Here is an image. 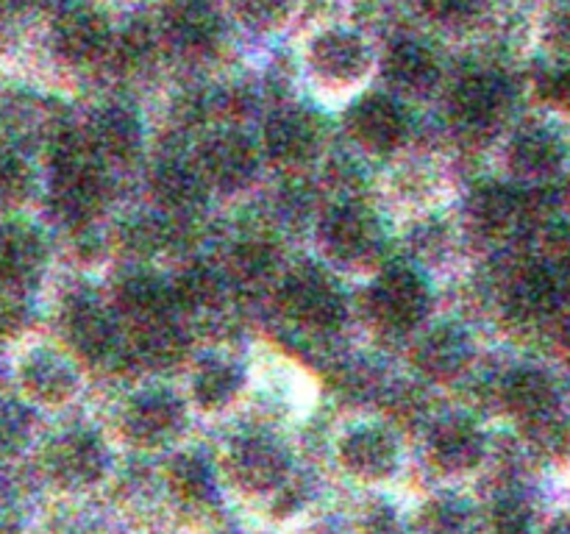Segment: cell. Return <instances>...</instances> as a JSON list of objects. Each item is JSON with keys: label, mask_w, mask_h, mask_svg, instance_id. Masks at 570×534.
I'll return each mask as SVG.
<instances>
[{"label": "cell", "mask_w": 570, "mask_h": 534, "mask_svg": "<svg viewBox=\"0 0 570 534\" xmlns=\"http://www.w3.org/2000/svg\"><path fill=\"white\" fill-rule=\"evenodd\" d=\"M289 456L282 443L267 434H245L228 443L217 462V478L234 493L256 501H278L293 487Z\"/></svg>", "instance_id": "6da1fadb"}, {"label": "cell", "mask_w": 570, "mask_h": 534, "mask_svg": "<svg viewBox=\"0 0 570 534\" xmlns=\"http://www.w3.org/2000/svg\"><path fill=\"white\" fill-rule=\"evenodd\" d=\"M42 473L65 493H92L109 476V448L89 428H67L45 445Z\"/></svg>", "instance_id": "7a4b0ae2"}, {"label": "cell", "mask_w": 570, "mask_h": 534, "mask_svg": "<svg viewBox=\"0 0 570 534\" xmlns=\"http://www.w3.org/2000/svg\"><path fill=\"white\" fill-rule=\"evenodd\" d=\"M340 471L360 484H384L399 473V437L382 423H356L334 439Z\"/></svg>", "instance_id": "3957f363"}, {"label": "cell", "mask_w": 570, "mask_h": 534, "mask_svg": "<svg viewBox=\"0 0 570 534\" xmlns=\"http://www.w3.org/2000/svg\"><path fill=\"white\" fill-rule=\"evenodd\" d=\"M306 65L326 87H354L371 70V50L356 31L326 28L309 42Z\"/></svg>", "instance_id": "277c9868"}, {"label": "cell", "mask_w": 570, "mask_h": 534, "mask_svg": "<svg viewBox=\"0 0 570 534\" xmlns=\"http://www.w3.org/2000/svg\"><path fill=\"white\" fill-rule=\"evenodd\" d=\"M223 14L215 0H173L161 17V37L187 56H204L220 44Z\"/></svg>", "instance_id": "5b68a950"}, {"label": "cell", "mask_w": 570, "mask_h": 534, "mask_svg": "<svg viewBox=\"0 0 570 534\" xmlns=\"http://www.w3.org/2000/svg\"><path fill=\"white\" fill-rule=\"evenodd\" d=\"M429 462L443 476H465L482 465L488 454L482 428L468 417H443L426 437Z\"/></svg>", "instance_id": "8992f818"}, {"label": "cell", "mask_w": 570, "mask_h": 534, "mask_svg": "<svg viewBox=\"0 0 570 534\" xmlns=\"http://www.w3.org/2000/svg\"><path fill=\"white\" fill-rule=\"evenodd\" d=\"M53 44L61 59L70 65H98L111 53L115 37L104 14L87 6H76L56 20Z\"/></svg>", "instance_id": "52a82bcc"}, {"label": "cell", "mask_w": 570, "mask_h": 534, "mask_svg": "<svg viewBox=\"0 0 570 534\" xmlns=\"http://www.w3.org/2000/svg\"><path fill=\"white\" fill-rule=\"evenodd\" d=\"M128 443L137 448H167L184 428V412L176 398L165 393H150L134 400L122 417Z\"/></svg>", "instance_id": "ba28073f"}, {"label": "cell", "mask_w": 570, "mask_h": 534, "mask_svg": "<svg viewBox=\"0 0 570 534\" xmlns=\"http://www.w3.org/2000/svg\"><path fill=\"white\" fill-rule=\"evenodd\" d=\"M510 106V87L495 72H468L451 92V109L465 126L488 128Z\"/></svg>", "instance_id": "9c48e42d"}, {"label": "cell", "mask_w": 570, "mask_h": 534, "mask_svg": "<svg viewBox=\"0 0 570 534\" xmlns=\"http://www.w3.org/2000/svg\"><path fill=\"white\" fill-rule=\"evenodd\" d=\"M382 67L387 81L410 95H426L440 78L438 53L415 37L395 39L384 53Z\"/></svg>", "instance_id": "30bf717a"}, {"label": "cell", "mask_w": 570, "mask_h": 534, "mask_svg": "<svg viewBox=\"0 0 570 534\" xmlns=\"http://www.w3.org/2000/svg\"><path fill=\"white\" fill-rule=\"evenodd\" d=\"M351 131L365 148L390 150L406 131V117L390 95H365L351 109Z\"/></svg>", "instance_id": "8fae6325"}, {"label": "cell", "mask_w": 570, "mask_h": 534, "mask_svg": "<svg viewBox=\"0 0 570 534\" xmlns=\"http://www.w3.org/2000/svg\"><path fill=\"white\" fill-rule=\"evenodd\" d=\"M217 467H212L204 456L178 451L165 467V490L184 510H204L217 495Z\"/></svg>", "instance_id": "7c38bea8"}, {"label": "cell", "mask_w": 570, "mask_h": 534, "mask_svg": "<svg viewBox=\"0 0 570 534\" xmlns=\"http://www.w3.org/2000/svg\"><path fill=\"white\" fill-rule=\"evenodd\" d=\"M20 384L28 398L45 406L67 404L76 387L70 367L59 359V354H50V350L26 354V359L20 362Z\"/></svg>", "instance_id": "4fadbf2b"}, {"label": "cell", "mask_w": 570, "mask_h": 534, "mask_svg": "<svg viewBox=\"0 0 570 534\" xmlns=\"http://www.w3.org/2000/svg\"><path fill=\"white\" fill-rule=\"evenodd\" d=\"M42 267V239L26 226H0V289L14 293Z\"/></svg>", "instance_id": "5bb4252c"}, {"label": "cell", "mask_w": 570, "mask_h": 534, "mask_svg": "<svg viewBox=\"0 0 570 534\" xmlns=\"http://www.w3.org/2000/svg\"><path fill=\"white\" fill-rule=\"evenodd\" d=\"M566 148L546 128H523L510 142V167L523 178H549L560 170Z\"/></svg>", "instance_id": "9a60e30c"}, {"label": "cell", "mask_w": 570, "mask_h": 534, "mask_svg": "<svg viewBox=\"0 0 570 534\" xmlns=\"http://www.w3.org/2000/svg\"><path fill=\"white\" fill-rule=\"evenodd\" d=\"M204 167L220 187H243L254 172V150L239 134L223 131L204 148Z\"/></svg>", "instance_id": "2e32d148"}, {"label": "cell", "mask_w": 570, "mask_h": 534, "mask_svg": "<svg viewBox=\"0 0 570 534\" xmlns=\"http://www.w3.org/2000/svg\"><path fill=\"white\" fill-rule=\"evenodd\" d=\"M504 404L512 415L538 426L546 417L554 415V387L543 373L518 370L507 378Z\"/></svg>", "instance_id": "e0dca14e"}, {"label": "cell", "mask_w": 570, "mask_h": 534, "mask_svg": "<svg viewBox=\"0 0 570 534\" xmlns=\"http://www.w3.org/2000/svg\"><path fill=\"white\" fill-rule=\"evenodd\" d=\"M317 122L301 109H282L267 122V145L282 159H306L317 150Z\"/></svg>", "instance_id": "ac0fdd59"}, {"label": "cell", "mask_w": 570, "mask_h": 534, "mask_svg": "<svg viewBox=\"0 0 570 534\" xmlns=\"http://www.w3.org/2000/svg\"><path fill=\"white\" fill-rule=\"evenodd\" d=\"M89 148L98 156H128L137 150L139 145V122L131 111L126 109H104L98 120L92 122V134H89Z\"/></svg>", "instance_id": "d6986e66"}, {"label": "cell", "mask_w": 570, "mask_h": 534, "mask_svg": "<svg viewBox=\"0 0 570 534\" xmlns=\"http://www.w3.org/2000/svg\"><path fill=\"white\" fill-rule=\"evenodd\" d=\"M237 387V373L223 362H212V365L200 367L198 378H193V400L204 412H220L232 404Z\"/></svg>", "instance_id": "ffe728a7"}, {"label": "cell", "mask_w": 570, "mask_h": 534, "mask_svg": "<svg viewBox=\"0 0 570 534\" xmlns=\"http://www.w3.org/2000/svg\"><path fill=\"white\" fill-rule=\"evenodd\" d=\"M382 293H379V304H382V315L387 317L390 323H399V326H406V323H415L421 317L423 309V289L415 278L410 276H393L390 281H384Z\"/></svg>", "instance_id": "44dd1931"}, {"label": "cell", "mask_w": 570, "mask_h": 534, "mask_svg": "<svg viewBox=\"0 0 570 534\" xmlns=\"http://www.w3.org/2000/svg\"><path fill=\"white\" fill-rule=\"evenodd\" d=\"M557 295L560 287L546 270H527L512 284V306L521 315H543L557 304Z\"/></svg>", "instance_id": "7402d4cb"}, {"label": "cell", "mask_w": 570, "mask_h": 534, "mask_svg": "<svg viewBox=\"0 0 570 534\" xmlns=\"http://www.w3.org/2000/svg\"><path fill=\"white\" fill-rule=\"evenodd\" d=\"M423 528L429 534H468L471 528V510L462 501L443 495L429 501L423 510Z\"/></svg>", "instance_id": "603a6c76"}, {"label": "cell", "mask_w": 570, "mask_h": 534, "mask_svg": "<svg viewBox=\"0 0 570 534\" xmlns=\"http://www.w3.org/2000/svg\"><path fill=\"white\" fill-rule=\"evenodd\" d=\"M239 20L254 31H273L293 14L295 0H232Z\"/></svg>", "instance_id": "cb8c5ba5"}, {"label": "cell", "mask_w": 570, "mask_h": 534, "mask_svg": "<svg viewBox=\"0 0 570 534\" xmlns=\"http://www.w3.org/2000/svg\"><path fill=\"white\" fill-rule=\"evenodd\" d=\"M293 298H295V306L301 309V315L309 317L312 323H328V317L337 312L334 293L315 276L301 278V281L293 287Z\"/></svg>", "instance_id": "d4e9b609"}, {"label": "cell", "mask_w": 570, "mask_h": 534, "mask_svg": "<svg viewBox=\"0 0 570 534\" xmlns=\"http://www.w3.org/2000/svg\"><path fill=\"white\" fill-rule=\"evenodd\" d=\"M479 220L482 226L493 228V231H501V228H510L512 222L521 217V200L518 195H512L510 189H488V192L479 198Z\"/></svg>", "instance_id": "484cf974"}, {"label": "cell", "mask_w": 570, "mask_h": 534, "mask_svg": "<svg viewBox=\"0 0 570 534\" xmlns=\"http://www.w3.org/2000/svg\"><path fill=\"white\" fill-rule=\"evenodd\" d=\"M532 526V512L521 495H504L495 501L490 512V532L493 534H527Z\"/></svg>", "instance_id": "4316f807"}, {"label": "cell", "mask_w": 570, "mask_h": 534, "mask_svg": "<svg viewBox=\"0 0 570 534\" xmlns=\"http://www.w3.org/2000/svg\"><path fill=\"white\" fill-rule=\"evenodd\" d=\"M78 315L76 320H70V332L76 334V339L81 343V348H89V350H98V348H106L111 339V326L106 317L98 315V306L92 304H83L78 306Z\"/></svg>", "instance_id": "83f0119b"}, {"label": "cell", "mask_w": 570, "mask_h": 534, "mask_svg": "<svg viewBox=\"0 0 570 534\" xmlns=\"http://www.w3.org/2000/svg\"><path fill=\"white\" fill-rule=\"evenodd\" d=\"M423 14L440 26H465L482 9V0H417Z\"/></svg>", "instance_id": "f1b7e54d"}, {"label": "cell", "mask_w": 570, "mask_h": 534, "mask_svg": "<svg viewBox=\"0 0 570 534\" xmlns=\"http://www.w3.org/2000/svg\"><path fill=\"white\" fill-rule=\"evenodd\" d=\"M26 189H28L26 161H22L9 145H0V204H11V200L22 198Z\"/></svg>", "instance_id": "f546056e"}, {"label": "cell", "mask_w": 570, "mask_h": 534, "mask_svg": "<svg viewBox=\"0 0 570 534\" xmlns=\"http://www.w3.org/2000/svg\"><path fill=\"white\" fill-rule=\"evenodd\" d=\"M538 92L546 100L557 106H568L570 109V70L568 67H549L540 72L538 78Z\"/></svg>", "instance_id": "4dcf8cb0"}, {"label": "cell", "mask_w": 570, "mask_h": 534, "mask_svg": "<svg viewBox=\"0 0 570 534\" xmlns=\"http://www.w3.org/2000/svg\"><path fill=\"white\" fill-rule=\"evenodd\" d=\"M22 439H26V423H22V417L11 406H0V456L20 448Z\"/></svg>", "instance_id": "1f68e13d"}, {"label": "cell", "mask_w": 570, "mask_h": 534, "mask_svg": "<svg viewBox=\"0 0 570 534\" xmlns=\"http://www.w3.org/2000/svg\"><path fill=\"white\" fill-rule=\"evenodd\" d=\"M50 534H106V526L92 515H72L56 523Z\"/></svg>", "instance_id": "d6a6232c"}, {"label": "cell", "mask_w": 570, "mask_h": 534, "mask_svg": "<svg viewBox=\"0 0 570 534\" xmlns=\"http://www.w3.org/2000/svg\"><path fill=\"white\" fill-rule=\"evenodd\" d=\"M554 37H557V42H560V48H570V6L557 14Z\"/></svg>", "instance_id": "836d02e7"}, {"label": "cell", "mask_w": 570, "mask_h": 534, "mask_svg": "<svg viewBox=\"0 0 570 534\" xmlns=\"http://www.w3.org/2000/svg\"><path fill=\"white\" fill-rule=\"evenodd\" d=\"M31 0H0V11H17V9H26Z\"/></svg>", "instance_id": "e575fe53"}, {"label": "cell", "mask_w": 570, "mask_h": 534, "mask_svg": "<svg viewBox=\"0 0 570 534\" xmlns=\"http://www.w3.org/2000/svg\"><path fill=\"white\" fill-rule=\"evenodd\" d=\"M566 276H568V281H570V243H568V250H566Z\"/></svg>", "instance_id": "d590c367"}, {"label": "cell", "mask_w": 570, "mask_h": 534, "mask_svg": "<svg viewBox=\"0 0 570 534\" xmlns=\"http://www.w3.org/2000/svg\"><path fill=\"white\" fill-rule=\"evenodd\" d=\"M554 534H570V521L568 523H562V526L560 528H557V532Z\"/></svg>", "instance_id": "8d00e7d4"}, {"label": "cell", "mask_w": 570, "mask_h": 534, "mask_svg": "<svg viewBox=\"0 0 570 534\" xmlns=\"http://www.w3.org/2000/svg\"><path fill=\"white\" fill-rule=\"evenodd\" d=\"M566 343H568V350H570V323H568V328H566Z\"/></svg>", "instance_id": "74e56055"}, {"label": "cell", "mask_w": 570, "mask_h": 534, "mask_svg": "<svg viewBox=\"0 0 570 534\" xmlns=\"http://www.w3.org/2000/svg\"><path fill=\"white\" fill-rule=\"evenodd\" d=\"M256 534H273V532H256Z\"/></svg>", "instance_id": "f35d334b"}]
</instances>
